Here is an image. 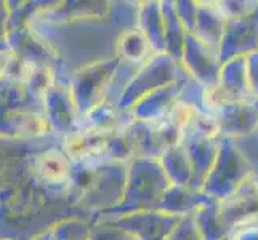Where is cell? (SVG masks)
Returning <instances> with one entry per match:
<instances>
[{"label":"cell","mask_w":258,"mask_h":240,"mask_svg":"<svg viewBox=\"0 0 258 240\" xmlns=\"http://www.w3.org/2000/svg\"><path fill=\"white\" fill-rule=\"evenodd\" d=\"M252 175H255L253 167L244 150L234 143V139L220 136L215 162L201 191L215 200H221L233 194Z\"/></svg>","instance_id":"cell-1"},{"label":"cell","mask_w":258,"mask_h":240,"mask_svg":"<svg viewBox=\"0 0 258 240\" xmlns=\"http://www.w3.org/2000/svg\"><path fill=\"white\" fill-rule=\"evenodd\" d=\"M218 221L226 237L258 221V178L252 175L245 183L217 203Z\"/></svg>","instance_id":"cell-2"},{"label":"cell","mask_w":258,"mask_h":240,"mask_svg":"<svg viewBox=\"0 0 258 240\" xmlns=\"http://www.w3.org/2000/svg\"><path fill=\"white\" fill-rule=\"evenodd\" d=\"M206 90V101L212 108L226 101H253L247 82L245 55L221 63L217 85Z\"/></svg>","instance_id":"cell-3"},{"label":"cell","mask_w":258,"mask_h":240,"mask_svg":"<svg viewBox=\"0 0 258 240\" xmlns=\"http://www.w3.org/2000/svg\"><path fill=\"white\" fill-rule=\"evenodd\" d=\"M180 61L189 75L204 88H212L217 85L221 69L218 50L204 43L194 34H186Z\"/></svg>","instance_id":"cell-4"},{"label":"cell","mask_w":258,"mask_h":240,"mask_svg":"<svg viewBox=\"0 0 258 240\" xmlns=\"http://www.w3.org/2000/svg\"><path fill=\"white\" fill-rule=\"evenodd\" d=\"M258 50V8L252 13L226 18L218 56L221 63Z\"/></svg>","instance_id":"cell-5"},{"label":"cell","mask_w":258,"mask_h":240,"mask_svg":"<svg viewBox=\"0 0 258 240\" xmlns=\"http://www.w3.org/2000/svg\"><path fill=\"white\" fill-rule=\"evenodd\" d=\"M213 109L221 136L239 139L258 130V109L253 101H226Z\"/></svg>","instance_id":"cell-6"},{"label":"cell","mask_w":258,"mask_h":240,"mask_svg":"<svg viewBox=\"0 0 258 240\" xmlns=\"http://www.w3.org/2000/svg\"><path fill=\"white\" fill-rule=\"evenodd\" d=\"M218 139L220 138H207L191 133L188 139H183V144L188 150V155L192 165V180L189 188L201 191L202 184L210 172V168L215 162L218 152Z\"/></svg>","instance_id":"cell-7"},{"label":"cell","mask_w":258,"mask_h":240,"mask_svg":"<svg viewBox=\"0 0 258 240\" xmlns=\"http://www.w3.org/2000/svg\"><path fill=\"white\" fill-rule=\"evenodd\" d=\"M225 24L226 18L218 10L217 5H199L192 34L204 43L218 50L221 37H223Z\"/></svg>","instance_id":"cell-8"},{"label":"cell","mask_w":258,"mask_h":240,"mask_svg":"<svg viewBox=\"0 0 258 240\" xmlns=\"http://www.w3.org/2000/svg\"><path fill=\"white\" fill-rule=\"evenodd\" d=\"M34 172L37 178L48 184L66 183L71 176V158L63 150H48L35 158Z\"/></svg>","instance_id":"cell-9"},{"label":"cell","mask_w":258,"mask_h":240,"mask_svg":"<svg viewBox=\"0 0 258 240\" xmlns=\"http://www.w3.org/2000/svg\"><path fill=\"white\" fill-rule=\"evenodd\" d=\"M108 147V136L103 130H87L74 133L66 139L64 152L69 158H88L101 154Z\"/></svg>","instance_id":"cell-10"},{"label":"cell","mask_w":258,"mask_h":240,"mask_svg":"<svg viewBox=\"0 0 258 240\" xmlns=\"http://www.w3.org/2000/svg\"><path fill=\"white\" fill-rule=\"evenodd\" d=\"M161 165L172 184L189 186L192 180V165L184 144H175L165 149L161 157Z\"/></svg>","instance_id":"cell-11"},{"label":"cell","mask_w":258,"mask_h":240,"mask_svg":"<svg viewBox=\"0 0 258 240\" xmlns=\"http://www.w3.org/2000/svg\"><path fill=\"white\" fill-rule=\"evenodd\" d=\"M117 51L128 63H141L154 51L153 43L143 29H132L125 32L117 42Z\"/></svg>","instance_id":"cell-12"},{"label":"cell","mask_w":258,"mask_h":240,"mask_svg":"<svg viewBox=\"0 0 258 240\" xmlns=\"http://www.w3.org/2000/svg\"><path fill=\"white\" fill-rule=\"evenodd\" d=\"M13 127L26 136H39L47 130V120L40 114L21 112L15 115Z\"/></svg>","instance_id":"cell-13"},{"label":"cell","mask_w":258,"mask_h":240,"mask_svg":"<svg viewBox=\"0 0 258 240\" xmlns=\"http://www.w3.org/2000/svg\"><path fill=\"white\" fill-rule=\"evenodd\" d=\"M188 130H191V133H196V135L207 136V138H220L221 136L215 115H210V114L196 112Z\"/></svg>","instance_id":"cell-14"},{"label":"cell","mask_w":258,"mask_h":240,"mask_svg":"<svg viewBox=\"0 0 258 240\" xmlns=\"http://www.w3.org/2000/svg\"><path fill=\"white\" fill-rule=\"evenodd\" d=\"M215 5L225 18H236L256 10L258 0H217Z\"/></svg>","instance_id":"cell-15"},{"label":"cell","mask_w":258,"mask_h":240,"mask_svg":"<svg viewBox=\"0 0 258 240\" xmlns=\"http://www.w3.org/2000/svg\"><path fill=\"white\" fill-rule=\"evenodd\" d=\"M173 7L186 32L192 34L196 28V16H198L199 5L194 0H173Z\"/></svg>","instance_id":"cell-16"},{"label":"cell","mask_w":258,"mask_h":240,"mask_svg":"<svg viewBox=\"0 0 258 240\" xmlns=\"http://www.w3.org/2000/svg\"><path fill=\"white\" fill-rule=\"evenodd\" d=\"M32 63L26 61L23 58H10L4 66V74L5 77H8L12 82H18V84H26L28 80V75L31 72Z\"/></svg>","instance_id":"cell-17"},{"label":"cell","mask_w":258,"mask_h":240,"mask_svg":"<svg viewBox=\"0 0 258 240\" xmlns=\"http://www.w3.org/2000/svg\"><path fill=\"white\" fill-rule=\"evenodd\" d=\"M245 70L248 90H250V95L255 101L258 100V50H253L245 55Z\"/></svg>","instance_id":"cell-18"},{"label":"cell","mask_w":258,"mask_h":240,"mask_svg":"<svg viewBox=\"0 0 258 240\" xmlns=\"http://www.w3.org/2000/svg\"><path fill=\"white\" fill-rule=\"evenodd\" d=\"M198 5H215L217 0H194Z\"/></svg>","instance_id":"cell-19"},{"label":"cell","mask_w":258,"mask_h":240,"mask_svg":"<svg viewBox=\"0 0 258 240\" xmlns=\"http://www.w3.org/2000/svg\"><path fill=\"white\" fill-rule=\"evenodd\" d=\"M253 104L256 106V109H258V100H255V101H253Z\"/></svg>","instance_id":"cell-20"},{"label":"cell","mask_w":258,"mask_h":240,"mask_svg":"<svg viewBox=\"0 0 258 240\" xmlns=\"http://www.w3.org/2000/svg\"><path fill=\"white\" fill-rule=\"evenodd\" d=\"M253 224H256V226H258V221H256V223H253Z\"/></svg>","instance_id":"cell-21"}]
</instances>
